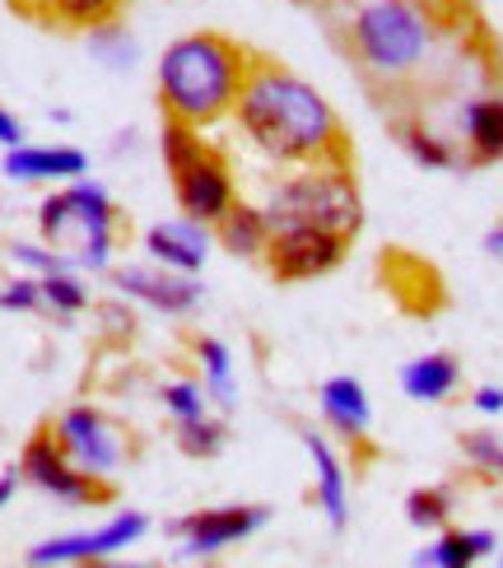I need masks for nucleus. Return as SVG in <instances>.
Instances as JSON below:
<instances>
[{
	"label": "nucleus",
	"mask_w": 503,
	"mask_h": 568,
	"mask_svg": "<svg viewBox=\"0 0 503 568\" xmlns=\"http://www.w3.org/2000/svg\"><path fill=\"white\" fill-rule=\"evenodd\" d=\"M229 122L261 159L280 169L345 159V131L326 93L280 61H252Z\"/></svg>",
	"instance_id": "obj_1"
},
{
	"label": "nucleus",
	"mask_w": 503,
	"mask_h": 568,
	"mask_svg": "<svg viewBox=\"0 0 503 568\" xmlns=\"http://www.w3.org/2000/svg\"><path fill=\"white\" fill-rule=\"evenodd\" d=\"M252 57L224 33H182L154 61V99L187 126H220L233 116Z\"/></svg>",
	"instance_id": "obj_2"
},
{
	"label": "nucleus",
	"mask_w": 503,
	"mask_h": 568,
	"mask_svg": "<svg viewBox=\"0 0 503 568\" xmlns=\"http://www.w3.org/2000/svg\"><path fill=\"white\" fill-rule=\"evenodd\" d=\"M350 47L378 80H411L439 47V19L424 0H364L350 19Z\"/></svg>",
	"instance_id": "obj_3"
},
{
	"label": "nucleus",
	"mask_w": 503,
	"mask_h": 568,
	"mask_svg": "<svg viewBox=\"0 0 503 568\" xmlns=\"http://www.w3.org/2000/svg\"><path fill=\"white\" fill-rule=\"evenodd\" d=\"M271 229L280 224H318L341 239H354L364 229V196L345 169V159H322V163H299L290 169L266 201Z\"/></svg>",
	"instance_id": "obj_4"
},
{
	"label": "nucleus",
	"mask_w": 503,
	"mask_h": 568,
	"mask_svg": "<svg viewBox=\"0 0 503 568\" xmlns=\"http://www.w3.org/2000/svg\"><path fill=\"white\" fill-rule=\"evenodd\" d=\"M38 233L52 247L76 252L89 239H103V233H117V201L103 182L93 178H76L47 192L38 205Z\"/></svg>",
	"instance_id": "obj_5"
},
{
	"label": "nucleus",
	"mask_w": 503,
	"mask_h": 568,
	"mask_svg": "<svg viewBox=\"0 0 503 568\" xmlns=\"http://www.w3.org/2000/svg\"><path fill=\"white\" fill-rule=\"evenodd\" d=\"M52 434L66 447V457L76 462L84 476L103 480V485H112L117 476H122V466L131 457V443L122 434V424L108 419L99 406H66L52 419Z\"/></svg>",
	"instance_id": "obj_6"
},
{
	"label": "nucleus",
	"mask_w": 503,
	"mask_h": 568,
	"mask_svg": "<svg viewBox=\"0 0 503 568\" xmlns=\"http://www.w3.org/2000/svg\"><path fill=\"white\" fill-rule=\"evenodd\" d=\"M150 536V517L122 508L112 513L99 531H70V536H52V540H38V546L23 550V564L33 568H61V564H108L117 555L135 550L140 540Z\"/></svg>",
	"instance_id": "obj_7"
},
{
	"label": "nucleus",
	"mask_w": 503,
	"mask_h": 568,
	"mask_svg": "<svg viewBox=\"0 0 503 568\" xmlns=\"http://www.w3.org/2000/svg\"><path fill=\"white\" fill-rule=\"evenodd\" d=\"M271 523V508L261 504H224V508H201V513H187L182 523H173V546H178V559H220L224 550L243 546L252 540L261 527Z\"/></svg>",
	"instance_id": "obj_8"
},
{
	"label": "nucleus",
	"mask_w": 503,
	"mask_h": 568,
	"mask_svg": "<svg viewBox=\"0 0 503 568\" xmlns=\"http://www.w3.org/2000/svg\"><path fill=\"white\" fill-rule=\"evenodd\" d=\"M345 247H350V239H341V233H331V229L280 224V229H271V243L261 252V262H266V271L280 284H303V280L331 275L345 262Z\"/></svg>",
	"instance_id": "obj_9"
},
{
	"label": "nucleus",
	"mask_w": 503,
	"mask_h": 568,
	"mask_svg": "<svg viewBox=\"0 0 503 568\" xmlns=\"http://www.w3.org/2000/svg\"><path fill=\"white\" fill-rule=\"evenodd\" d=\"M19 480H29L33 489H42L47 499L70 504V508H89L108 499V485L84 476V470L66 457V447L57 443L52 429H38L19 453Z\"/></svg>",
	"instance_id": "obj_10"
},
{
	"label": "nucleus",
	"mask_w": 503,
	"mask_h": 568,
	"mask_svg": "<svg viewBox=\"0 0 503 568\" xmlns=\"http://www.w3.org/2000/svg\"><path fill=\"white\" fill-rule=\"evenodd\" d=\"M112 290L117 298L150 307L159 317H187L201 307V275H178L168 266H154L150 256L145 262H127V266H112Z\"/></svg>",
	"instance_id": "obj_11"
},
{
	"label": "nucleus",
	"mask_w": 503,
	"mask_h": 568,
	"mask_svg": "<svg viewBox=\"0 0 503 568\" xmlns=\"http://www.w3.org/2000/svg\"><path fill=\"white\" fill-rule=\"evenodd\" d=\"M173 196H178V210L201 224H220L233 201H238V186H233V169L220 150H205L201 159H191L187 169L173 173Z\"/></svg>",
	"instance_id": "obj_12"
},
{
	"label": "nucleus",
	"mask_w": 503,
	"mask_h": 568,
	"mask_svg": "<svg viewBox=\"0 0 503 568\" xmlns=\"http://www.w3.org/2000/svg\"><path fill=\"white\" fill-rule=\"evenodd\" d=\"M140 252H145L154 266H168L178 275H201L205 262H210V252H214V229L178 210L173 220H159V224L145 229Z\"/></svg>",
	"instance_id": "obj_13"
},
{
	"label": "nucleus",
	"mask_w": 503,
	"mask_h": 568,
	"mask_svg": "<svg viewBox=\"0 0 503 568\" xmlns=\"http://www.w3.org/2000/svg\"><path fill=\"white\" fill-rule=\"evenodd\" d=\"M0 173L19 186H66L76 178H89V154L76 145H14L0 159Z\"/></svg>",
	"instance_id": "obj_14"
},
{
	"label": "nucleus",
	"mask_w": 503,
	"mask_h": 568,
	"mask_svg": "<svg viewBox=\"0 0 503 568\" xmlns=\"http://www.w3.org/2000/svg\"><path fill=\"white\" fill-rule=\"evenodd\" d=\"M318 410L326 419V429L341 438V443H364L369 429H373V400H369V387L359 383L350 373H335L322 383L318 392Z\"/></svg>",
	"instance_id": "obj_15"
},
{
	"label": "nucleus",
	"mask_w": 503,
	"mask_h": 568,
	"mask_svg": "<svg viewBox=\"0 0 503 568\" xmlns=\"http://www.w3.org/2000/svg\"><path fill=\"white\" fill-rule=\"evenodd\" d=\"M303 453H308V462H313V494H318V508L326 517V527L345 531V523H350V476H345L341 453H335L322 434H303Z\"/></svg>",
	"instance_id": "obj_16"
},
{
	"label": "nucleus",
	"mask_w": 503,
	"mask_h": 568,
	"mask_svg": "<svg viewBox=\"0 0 503 568\" xmlns=\"http://www.w3.org/2000/svg\"><path fill=\"white\" fill-rule=\"evenodd\" d=\"M466 163H499L503 159V93H475L457 112Z\"/></svg>",
	"instance_id": "obj_17"
},
{
	"label": "nucleus",
	"mask_w": 503,
	"mask_h": 568,
	"mask_svg": "<svg viewBox=\"0 0 503 568\" xmlns=\"http://www.w3.org/2000/svg\"><path fill=\"white\" fill-rule=\"evenodd\" d=\"M457 387H462V364L443 349L401 364V392L411 400H420V406H443V400L457 396Z\"/></svg>",
	"instance_id": "obj_18"
},
{
	"label": "nucleus",
	"mask_w": 503,
	"mask_h": 568,
	"mask_svg": "<svg viewBox=\"0 0 503 568\" xmlns=\"http://www.w3.org/2000/svg\"><path fill=\"white\" fill-rule=\"evenodd\" d=\"M214 243H220L229 256H238V262H252V256H261V252H266V243H271L266 205L233 201L229 215L214 224Z\"/></svg>",
	"instance_id": "obj_19"
},
{
	"label": "nucleus",
	"mask_w": 503,
	"mask_h": 568,
	"mask_svg": "<svg viewBox=\"0 0 503 568\" xmlns=\"http://www.w3.org/2000/svg\"><path fill=\"white\" fill-rule=\"evenodd\" d=\"M499 550V536L494 531H439L424 550H415L420 568H471L481 559H494Z\"/></svg>",
	"instance_id": "obj_20"
},
{
	"label": "nucleus",
	"mask_w": 503,
	"mask_h": 568,
	"mask_svg": "<svg viewBox=\"0 0 503 568\" xmlns=\"http://www.w3.org/2000/svg\"><path fill=\"white\" fill-rule=\"evenodd\" d=\"M197 377L210 396L214 410H233L238 406V368H233V349L214 336H201L197 341Z\"/></svg>",
	"instance_id": "obj_21"
},
{
	"label": "nucleus",
	"mask_w": 503,
	"mask_h": 568,
	"mask_svg": "<svg viewBox=\"0 0 503 568\" xmlns=\"http://www.w3.org/2000/svg\"><path fill=\"white\" fill-rule=\"evenodd\" d=\"M84 52L93 57V65H103L108 75H131L140 65V42L117 19L99 23V29H84Z\"/></svg>",
	"instance_id": "obj_22"
},
{
	"label": "nucleus",
	"mask_w": 503,
	"mask_h": 568,
	"mask_svg": "<svg viewBox=\"0 0 503 568\" xmlns=\"http://www.w3.org/2000/svg\"><path fill=\"white\" fill-rule=\"evenodd\" d=\"M401 150L411 154L420 169H429V173H443V169H462V154H457V145H452L447 135H439V131H429V126H401Z\"/></svg>",
	"instance_id": "obj_23"
},
{
	"label": "nucleus",
	"mask_w": 503,
	"mask_h": 568,
	"mask_svg": "<svg viewBox=\"0 0 503 568\" xmlns=\"http://www.w3.org/2000/svg\"><path fill=\"white\" fill-rule=\"evenodd\" d=\"M127 0H47L42 23H57V29H99V23L122 14Z\"/></svg>",
	"instance_id": "obj_24"
},
{
	"label": "nucleus",
	"mask_w": 503,
	"mask_h": 568,
	"mask_svg": "<svg viewBox=\"0 0 503 568\" xmlns=\"http://www.w3.org/2000/svg\"><path fill=\"white\" fill-rule=\"evenodd\" d=\"M93 303L84 271H57V275H42V307L57 317H80L84 307Z\"/></svg>",
	"instance_id": "obj_25"
},
{
	"label": "nucleus",
	"mask_w": 503,
	"mask_h": 568,
	"mask_svg": "<svg viewBox=\"0 0 503 568\" xmlns=\"http://www.w3.org/2000/svg\"><path fill=\"white\" fill-rule=\"evenodd\" d=\"M452 517V489L447 485H420L405 494V523L415 531H443Z\"/></svg>",
	"instance_id": "obj_26"
},
{
	"label": "nucleus",
	"mask_w": 503,
	"mask_h": 568,
	"mask_svg": "<svg viewBox=\"0 0 503 568\" xmlns=\"http://www.w3.org/2000/svg\"><path fill=\"white\" fill-rule=\"evenodd\" d=\"M159 400H163V415L173 424H191V419L210 415V396L201 387V377H168L159 387Z\"/></svg>",
	"instance_id": "obj_27"
},
{
	"label": "nucleus",
	"mask_w": 503,
	"mask_h": 568,
	"mask_svg": "<svg viewBox=\"0 0 503 568\" xmlns=\"http://www.w3.org/2000/svg\"><path fill=\"white\" fill-rule=\"evenodd\" d=\"M462 462L485 480H503V434L499 429H471L462 434Z\"/></svg>",
	"instance_id": "obj_28"
},
{
	"label": "nucleus",
	"mask_w": 503,
	"mask_h": 568,
	"mask_svg": "<svg viewBox=\"0 0 503 568\" xmlns=\"http://www.w3.org/2000/svg\"><path fill=\"white\" fill-rule=\"evenodd\" d=\"M10 262L19 271H29V275H57V271H80L76 266V252H66V247H52V243H10Z\"/></svg>",
	"instance_id": "obj_29"
},
{
	"label": "nucleus",
	"mask_w": 503,
	"mask_h": 568,
	"mask_svg": "<svg viewBox=\"0 0 503 568\" xmlns=\"http://www.w3.org/2000/svg\"><path fill=\"white\" fill-rule=\"evenodd\" d=\"M178 429V447L187 457H197V462H210V457H220L224 453V419H214V415H201V419H191V424H173Z\"/></svg>",
	"instance_id": "obj_30"
},
{
	"label": "nucleus",
	"mask_w": 503,
	"mask_h": 568,
	"mask_svg": "<svg viewBox=\"0 0 503 568\" xmlns=\"http://www.w3.org/2000/svg\"><path fill=\"white\" fill-rule=\"evenodd\" d=\"M0 313H42V280L19 271L0 284Z\"/></svg>",
	"instance_id": "obj_31"
},
{
	"label": "nucleus",
	"mask_w": 503,
	"mask_h": 568,
	"mask_svg": "<svg viewBox=\"0 0 503 568\" xmlns=\"http://www.w3.org/2000/svg\"><path fill=\"white\" fill-rule=\"evenodd\" d=\"M76 266L84 275H108L117 266V233H103V239H89L84 247H76Z\"/></svg>",
	"instance_id": "obj_32"
},
{
	"label": "nucleus",
	"mask_w": 503,
	"mask_h": 568,
	"mask_svg": "<svg viewBox=\"0 0 503 568\" xmlns=\"http://www.w3.org/2000/svg\"><path fill=\"white\" fill-rule=\"evenodd\" d=\"M471 406H475V415H485V419L503 415V387H494V383L475 387V392H471Z\"/></svg>",
	"instance_id": "obj_33"
},
{
	"label": "nucleus",
	"mask_w": 503,
	"mask_h": 568,
	"mask_svg": "<svg viewBox=\"0 0 503 568\" xmlns=\"http://www.w3.org/2000/svg\"><path fill=\"white\" fill-rule=\"evenodd\" d=\"M14 145H23V122L0 103V150H14Z\"/></svg>",
	"instance_id": "obj_34"
},
{
	"label": "nucleus",
	"mask_w": 503,
	"mask_h": 568,
	"mask_svg": "<svg viewBox=\"0 0 503 568\" xmlns=\"http://www.w3.org/2000/svg\"><path fill=\"white\" fill-rule=\"evenodd\" d=\"M14 489H19V466H14V470H6V476H0V508H10Z\"/></svg>",
	"instance_id": "obj_35"
},
{
	"label": "nucleus",
	"mask_w": 503,
	"mask_h": 568,
	"mask_svg": "<svg viewBox=\"0 0 503 568\" xmlns=\"http://www.w3.org/2000/svg\"><path fill=\"white\" fill-rule=\"evenodd\" d=\"M6 6H14L19 14H29V19H42L47 14V0H6Z\"/></svg>",
	"instance_id": "obj_36"
},
{
	"label": "nucleus",
	"mask_w": 503,
	"mask_h": 568,
	"mask_svg": "<svg viewBox=\"0 0 503 568\" xmlns=\"http://www.w3.org/2000/svg\"><path fill=\"white\" fill-rule=\"evenodd\" d=\"M485 252H490V256H499V262H503V224H494V229L485 233Z\"/></svg>",
	"instance_id": "obj_37"
},
{
	"label": "nucleus",
	"mask_w": 503,
	"mask_h": 568,
	"mask_svg": "<svg viewBox=\"0 0 503 568\" xmlns=\"http://www.w3.org/2000/svg\"><path fill=\"white\" fill-rule=\"evenodd\" d=\"M47 116H52V122H57V126H70V122H76V112H70V108H52V112H47Z\"/></svg>",
	"instance_id": "obj_38"
},
{
	"label": "nucleus",
	"mask_w": 503,
	"mask_h": 568,
	"mask_svg": "<svg viewBox=\"0 0 503 568\" xmlns=\"http://www.w3.org/2000/svg\"><path fill=\"white\" fill-rule=\"evenodd\" d=\"M135 145V131H122V135H117V145H112V154H127Z\"/></svg>",
	"instance_id": "obj_39"
},
{
	"label": "nucleus",
	"mask_w": 503,
	"mask_h": 568,
	"mask_svg": "<svg viewBox=\"0 0 503 568\" xmlns=\"http://www.w3.org/2000/svg\"><path fill=\"white\" fill-rule=\"evenodd\" d=\"M424 6H429V0H424Z\"/></svg>",
	"instance_id": "obj_40"
}]
</instances>
